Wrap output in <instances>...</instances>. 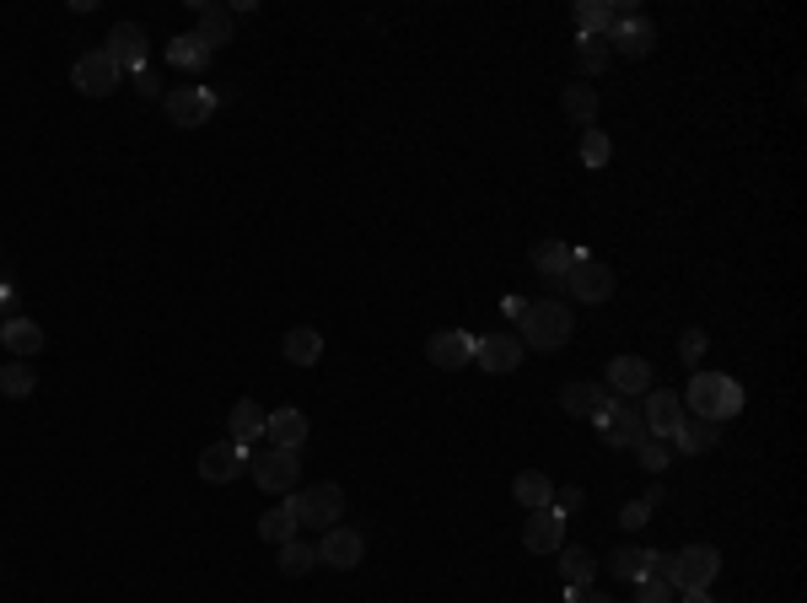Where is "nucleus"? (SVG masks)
<instances>
[{"label": "nucleus", "instance_id": "nucleus-45", "mask_svg": "<svg viewBox=\"0 0 807 603\" xmlns=\"http://www.w3.org/2000/svg\"><path fill=\"white\" fill-rule=\"evenodd\" d=\"M581 603H614L608 593H581Z\"/></svg>", "mask_w": 807, "mask_h": 603}, {"label": "nucleus", "instance_id": "nucleus-11", "mask_svg": "<svg viewBox=\"0 0 807 603\" xmlns=\"http://www.w3.org/2000/svg\"><path fill=\"white\" fill-rule=\"evenodd\" d=\"M71 81H76V92H86V97H108L119 86V65L103 49H86L76 60V71H71Z\"/></svg>", "mask_w": 807, "mask_h": 603}, {"label": "nucleus", "instance_id": "nucleus-30", "mask_svg": "<svg viewBox=\"0 0 807 603\" xmlns=\"http://www.w3.org/2000/svg\"><path fill=\"white\" fill-rule=\"evenodd\" d=\"M281 351H285V362H291V366H313L323 356V334L302 323V329H291V334L281 340Z\"/></svg>", "mask_w": 807, "mask_h": 603}, {"label": "nucleus", "instance_id": "nucleus-26", "mask_svg": "<svg viewBox=\"0 0 807 603\" xmlns=\"http://www.w3.org/2000/svg\"><path fill=\"white\" fill-rule=\"evenodd\" d=\"M555 555H560V582H570V588H593V576H598L593 550H581V544H560Z\"/></svg>", "mask_w": 807, "mask_h": 603}, {"label": "nucleus", "instance_id": "nucleus-1", "mask_svg": "<svg viewBox=\"0 0 807 603\" xmlns=\"http://www.w3.org/2000/svg\"><path fill=\"white\" fill-rule=\"evenodd\" d=\"M689 415L694 420H732L737 409H743V383L737 377H726V372H694L689 377Z\"/></svg>", "mask_w": 807, "mask_h": 603}, {"label": "nucleus", "instance_id": "nucleus-44", "mask_svg": "<svg viewBox=\"0 0 807 603\" xmlns=\"http://www.w3.org/2000/svg\"><path fill=\"white\" fill-rule=\"evenodd\" d=\"M523 308H527L523 297H506V302H501V313H506V319H523Z\"/></svg>", "mask_w": 807, "mask_h": 603}, {"label": "nucleus", "instance_id": "nucleus-25", "mask_svg": "<svg viewBox=\"0 0 807 603\" xmlns=\"http://www.w3.org/2000/svg\"><path fill=\"white\" fill-rule=\"evenodd\" d=\"M570 259H576V248H565L560 238H544V242H533V270H538L544 281H565V270H570Z\"/></svg>", "mask_w": 807, "mask_h": 603}, {"label": "nucleus", "instance_id": "nucleus-14", "mask_svg": "<svg viewBox=\"0 0 807 603\" xmlns=\"http://www.w3.org/2000/svg\"><path fill=\"white\" fill-rule=\"evenodd\" d=\"M238 475H248V453L238 443H210L200 453V480L227 485V480H238Z\"/></svg>", "mask_w": 807, "mask_h": 603}, {"label": "nucleus", "instance_id": "nucleus-43", "mask_svg": "<svg viewBox=\"0 0 807 603\" xmlns=\"http://www.w3.org/2000/svg\"><path fill=\"white\" fill-rule=\"evenodd\" d=\"M679 603H716V599H711V588H689V593H679Z\"/></svg>", "mask_w": 807, "mask_h": 603}, {"label": "nucleus", "instance_id": "nucleus-7", "mask_svg": "<svg viewBox=\"0 0 807 603\" xmlns=\"http://www.w3.org/2000/svg\"><path fill=\"white\" fill-rule=\"evenodd\" d=\"M248 475L259 480V490H270V496H291V490H296V475H302V453L270 447V453H259V458L248 464Z\"/></svg>", "mask_w": 807, "mask_h": 603}, {"label": "nucleus", "instance_id": "nucleus-35", "mask_svg": "<svg viewBox=\"0 0 807 603\" xmlns=\"http://www.w3.org/2000/svg\"><path fill=\"white\" fill-rule=\"evenodd\" d=\"M313 565H318V550H313V544H302V539H285L281 544V571L285 576H307Z\"/></svg>", "mask_w": 807, "mask_h": 603}, {"label": "nucleus", "instance_id": "nucleus-41", "mask_svg": "<svg viewBox=\"0 0 807 603\" xmlns=\"http://www.w3.org/2000/svg\"><path fill=\"white\" fill-rule=\"evenodd\" d=\"M587 496H581V485H565V490H555V512H576Z\"/></svg>", "mask_w": 807, "mask_h": 603}, {"label": "nucleus", "instance_id": "nucleus-18", "mask_svg": "<svg viewBox=\"0 0 807 603\" xmlns=\"http://www.w3.org/2000/svg\"><path fill=\"white\" fill-rule=\"evenodd\" d=\"M474 362L484 372H517L523 345H517V334H484V340H474Z\"/></svg>", "mask_w": 807, "mask_h": 603}, {"label": "nucleus", "instance_id": "nucleus-5", "mask_svg": "<svg viewBox=\"0 0 807 603\" xmlns=\"http://www.w3.org/2000/svg\"><path fill=\"white\" fill-rule=\"evenodd\" d=\"M565 291H570V302L604 308L608 297H614V270H608L604 259H593V253H576L570 270H565Z\"/></svg>", "mask_w": 807, "mask_h": 603}, {"label": "nucleus", "instance_id": "nucleus-17", "mask_svg": "<svg viewBox=\"0 0 807 603\" xmlns=\"http://www.w3.org/2000/svg\"><path fill=\"white\" fill-rule=\"evenodd\" d=\"M608 388L619 399H641L646 388H651V362L646 356H614L608 362Z\"/></svg>", "mask_w": 807, "mask_h": 603}, {"label": "nucleus", "instance_id": "nucleus-37", "mask_svg": "<svg viewBox=\"0 0 807 603\" xmlns=\"http://www.w3.org/2000/svg\"><path fill=\"white\" fill-rule=\"evenodd\" d=\"M636 458H641L646 475H668V458H673V447L657 443V437H641V443H636Z\"/></svg>", "mask_w": 807, "mask_h": 603}, {"label": "nucleus", "instance_id": "nucleus-20", "mask_svg": "<svg viewBox=\"0 0 807 603\" xmlns=\"http://www.w3.org/2000/svg\"><path fill=\"white\" fill-rule=\"evenodd\" d=\"M189 6H195V17H200L195 33H200V43L210 54H216L221 43H232V11H227V6H216V0H189Z\"/></svg>", "mask_w": 807, "mask_h": 603}, {"label": "nucleus", "instance_id": "nucleus-9", "mask_svg": "<svg viewBox=\"0 0 807 603\" xmlns=\"http://www.w3.org/2000/svg\"><path fill=\"white\" fill-rule=\"evenodd\" d=\"M641 420H646V437L668 443V437H673V432H679V426L689 420V415H684V399H679L673 388H651V394H646Z\"/></svg>", "mask_w": 807, "mask_h": 603}, {"label": "nucleus", "instance_id": "nucleus-42", "mask_svg": "<svg viewBox=\"0 0 807 603\" xmlns=\"http://www.w3.org/2000/svg\"><path fill=\"white\" fill-rule=\"evenodd\" d=\"M135 92H140V97H161L157 71H135Z\"/></svg>", "mask_w": 807, "mask_h": 603}, {"label": "nucleus", "instance_id": "nucleus-33", "mask_svg": "<svg viewBox=\"0 0 807 603\" xmlns=\"http://www.w3.org/2000/svg\"><path fill=\"white\" fill-rule=\"evenodd\" d=\"M33 388H39V372H33L28 362H6V366H0V394H6V399H28Z\"/></svg>", "mask_w": 807, "mask_h": 603}, {"label": "nucleus", "instance_id": "nucleus-28", "mask_svg": "<svg viewBox=\"0 0 807 603\" xmlns=\"http://www.w3.org/2000/svg\"><path fill=\"white\" fill-rule=\"evenodd\" d=\"M512 496H517V507H527V512H544V507H555V480L527 469V475H517Z\"/></svg>", "mask_w": 807, "mask_h": 603}, {"label": "nucleus", "instance_id": "nucleus-46", "mask_svg": "<svg viewBox=\"0 0 807 603\" xmlns=\"http://www.w3.org/2000/svg\"><path fill=\"white\" fill-rule=\"evenodd\" d=\"M0 323H6V319H0Z\"/></svg>", "mask_w": 807, "mask_h": 603}, {"label": "nucleus", "instance_id": "nucleus-27", "mask_svg": "<svg viewBox=\"0 0 807 603\" xmlns=\"http://www.w3.org/2000/svg\"><path fill=\"white\" fill-rule=\"evenodd\" d=\"M560 114L576 124V129H593V124H598V92H593V86H565Z\"/></svg>", "mask_w": 807, "mask_h": 603}, {"label": "nucleus", "instance_id": "nucleus-24", "mask_svg": "<svg viewBox=\"0 0 807 603\" xmlns=\"http://www.w3.org/2000/svg\"><path fill=\"white\" fill-rule=\"evenodd\" d=\"M167 65H172V71H189V76H200L205 65H210V49L200 43V33H178V39L167 43Z\"/></svg>", "mask_w": 807, "mask_h": 603}, {"label": "nucleus", "instance_id": "nucleus-6", "mask_svg": "<svg viewBox=\"0 0 807 603\" xmlns=\"http://www.w3.org/2000/svg\"><path fill=\"white\" fill-rule=\"evenodd\" d=\"M716 571H722V555H716L711 544H684V550L668 561V582H673V593H689V588H711Z\"/></svg>", "mask_w": 807, "mask_h": 603}, {"label": "nucleus", "instance_id": "nucleus-38", "mask_svg": "<svg viewBox=\"0 0 807 603\" xmlns=\"http://www.w3.org/2000/svg\"><path fill=\"white\" fill-rule=\"evenodd\" d=\"M705 351H711V340H705V329H684V334H679V356H684L689 366L700 362Z\"/></svg>", "mask_w": 807, "mask_h": 603}, {"label": "nucleus", "instance_id": "nucleus-13", "mask_svg": "<svg viewBox=\"0 0 807 603\" xmlns=\"http://www.w3.org/2000/svg\"><path fill=\"white\" fill-rule=\"evenodd\" d=\"M103 54L119 65V76L124 71H129V76L146 71V28H140V22H119V28L108 33V49H103Z\"/></svg>", "mask_w": 807, "mask_h": 603}, {"label": "nucleus", "instance_id": "nucleus-34", "mask_svg": "<svg viewBox=\"0 0 807 603\" xmlns=\"http://www.w3.org/2000/svg\"><path fill=\"white\" fill-rule=\"evenodd\" d=\"M608 60H614V54H608V39H576V71H581V76H604Z\"/></svg>", "mask_w": 807, "mask_h": 603}, {"label": "nucleus", "instance_id": "nucleus-8", "mask_svg": "<svg viewBox=\"0 0 807 603\" xmlns=\"http://www.w3.org/2000/svg\"><path fill=\"white\" fill-rule=\"evenodd\" d=\"M161 103H167V119L178 129H200L205 119H216V92L210 86H172V92H161Z\"/></svg>", "mask_w": 807, "mask_h": 603}, {"label": "nucleus", "instance_id": "nucleus-32", "mask_svg": "<svg viewBox=\"0 0 807 603\" xmlns=\"http://www.w3.org/2000/svg\"><path fill=\"white\" fill-rule=\"evenodd\" d=\"M296 533H302V528H296V518H291V507H270V512H264V518H259V539H264V544H275V550H281L285 539H296Z\"/></svg>", "mask_w": 807, "mask_h": 603}, {"label": "nucleus", "instance_id": "nucleus-16", "mask_svg": "<svg viewBox=\"0 0 807 603\" xmlns=\"http://www.w3.org/2000/svg\"><path fill=\"white\" fill-rule=\"evenodd\" d=\"M523 544L533 550V555H555L565 544V512H555V507H544V512H533L523 523Z\"/></svg>", "mask_w": 807, "mask_h": 603}, {"label": "nucleus", "instance_id": "nucleus-19", "mask_svg": "<svg viewBox=\"0 0 807 603\" xmlns=\"http://www.w3.org/2000/svg\"><path fill=\"white\" fill-rule=\"evenodd\" d=\"M264 437L275 447H291V453H302V443H307V415L296 409V404H285V409H270L264 415Z\"/></svg>", "mask_w": 807, "mask_h": 603}, {"label": "nucleus", "instance_id": "nucleus-22", "mask_svg": "<svg viewBox=\"0 0 807 603\" xmlns=\"http://www.w3.org/2000/svg\"><path fill=\"white\" fill-rule=\"evenodd\" d=\"M227 432H232V443H238L242 453H248V443H259V437H264V409H259V399H238V404H232Z\"/></svg>", "mask_w": 807, "mask_h": 603}, {"label": "nucleus", "instance_id": "nucleus-4", "mask_svg": "<svg viewBox=\"0 0 807 603\" xmlns=\"http://www.w3.org/2000/svg\"><path fill=\"white\" fill-rule=\"evenodd\" d=\"M593 426H598V437H604V447H636V443L646 437L641 404H636V399H619V394H608L604 409L593 415Z\"/></svg>", "mask_w": 807, "mask_h": 603}, {"label": "nucleus", "instance_id": "nucleus-36", "mask_svg": "<svg viewBox=\"0 0 807 603\" xmlns=\"http://www.w3.org/2000/svg\"><path fill=\"white\" fill-rule=\"evenodd\" d=\"M608 157H614V141L604 129H581V167H608Z\"/></svg>", "mask_w": 807, "mask_h": 603}, {"label": "nucleus", "instance_id": "nucleus-10", "mask_svg": "<svg viewBox=\"0 0 807 603\" xmlns=\"http://www.w3.org/2000/svg\"><path fill=\"white\" fill-rule=\"evenodd\" d=\"M313 550H318V565H334V571H350V565H361L366 539L356 533V528L334 523V528H323V539L313 544Z\"/></svg>", "mask_w": 807, "mask_h": 603}, {"label": "nucleus", "instance_id": "nucleus-31", "mask_svg": "<svg viewBox=\"0 0 807 603\" xmlns=\"http://www.w3.org/2000/svg\"><path fill=\"white\" fill-rule=\"evenodd\" d=\"M608 28H614L608 0H576V39H608Z\"/></svg>", "mask_w": 807, "mask_h": 603}, {"label": "nucleus", "instance_id": "nucleus-40", "mask_svg": "<svg viewBox=\"0 0 807 603\" xmlns=\"http://www.w3.org/2000/svg\"><path fill=\"white\" fill-rule=\"evenodd\" d=\"M619 523H625V528H646V523H651V507H646V501H630V507L619 512Z\"/></svg>", "mask_w": 807, "mask_h": 603}, {"label": "nucleus", "instance_id": "nucleus-12", "mask_svg": "<svg viewBox=\"0 0 807 603\" xmlns=\"http://www.w3.org/2000/svg\"><path fill=\"white\" fill-rule=\"evenodd\" d=\"M657 49V28L646 17H619L608 28V54H625V60H646Z\"/></svg>", "mask_w": 807, "mask_h": 603}, {"label": "nucleus", "instance_id": "nucleus-23", "mask_svg": "<svg viewBox=\"0 0 807 603\" xmlns=\"http://www.w3.org/2000/svg\"><path fill=\"white\" fill-rule=\"evenodd\" d=\"M604 383H565L560 388V409L565 415H576V420H593L598 409H604Z\"/></svg>", "mask_w": 807, "mask_h": 603}, {"label": "nucleus", "instance_id": "nucleus-39", "mask_svg": "<svg viewBox=\"0 0 807 603\" xmlns=\"http://www.w3.org/2000/svg\"><path fill=\"white\" fill-rule=\"evenodd\" d=\"M636 603H679V593H673V582H641Z\"/></svg>", "mask_w": 807, "mask_h": 603}, {"label": "nucleus", "instance_id": "nucleus-29", "mask_svg": "<svg viewBox=\"0 0 807 603\" xmlns=\"http://www.w3.org/2000/svg\"><path fill=\"white\" fill-rule=\"evenodd\" d=\"M668 443L679 447V453H689V458H694V453H711V447L722 443V432H716V420H684V426H679V432H673Z\"/></svg>", "mask_w": 807, "mask_h": 603}, {"label": "nucleus", "instance_id": "nucleus-3", "mask_svg": "<svg viewBox=\"0 0 807 603\" xmlns=\"http://www.w3.org/2000/svg\"><path fill=\"white\" fill-rule=\"evenodd\" d=\"M285 507H291V518H296V528H334L339 518H345V490L339 485H307V490H291L285 496Z\"/></svg>", "mask_w": 807, "mask_h": 603}, {"label": "nucleus", "instance_id": "nucleus-21", "mask_svg": "<svg viewBox=\"0 0 807 603\" xmlns=\"http://www.w3.org/2000/svg\"><path fill=\"white\" fill-rule=\"evenodd\" d=\"M0 345L17 356V362H33L43 351V323H33V319H6L0 323Z\"/></svg>", "mask_w": 807, "mask_h": 603}, {"label": "nucleus", "instance_id": "nucleus-15", "mask_svg": "<svg viewBox=\"0 0 807 603\" xmlns=\"http://www.w3.org/2000/svg\"><path fill=\"white\" fill-rule=\"evenodd\" d=\"M426 356H431V366H442V372H458V366L474 362V334H463V329H437L431 345H426Z\"/></svg>", "mask_w": 807, "mask_h": 603}, {"label": "nucleus", "instance_id": "nucleus-2", "mask_svg": "<svg viewBox=\"0 0 807 603\" xmlns=\"http://www.w3.org/2000/svg\"><path fill=\"white\" fill-rule=\"evenodd\" d=\"M517 323H523V351H560L570 340V302H527Z\"/></svg>", "mask_w": 807, "mask_h": 603}]
</instances>
